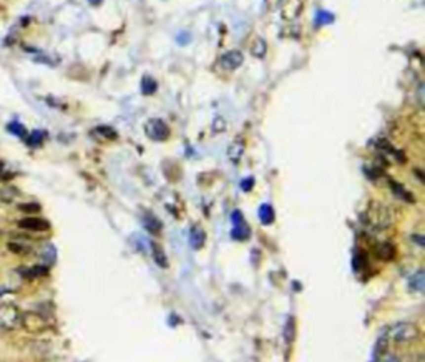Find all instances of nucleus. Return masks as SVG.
<instances>
[{
    "label": "nucleus",
    "mask_w": 425,
    "mask_h": 362,
    "mask_svg": "<svg viewBox=\"0 0 425 362\" xmlns=\"http://www.w3.org/2000/svg\"><path fill=\"white\" fill-rule=\"evenodd\" d=\"M364 219L369 228L382 231L394 224V213H392V209L389 206H386L382 203H372L369 206L367 211L364 213Z\"/></svg>",
    "instance_id": "nucleus-1"
},
{
    "label": "nucleus",
    "mask_w": 425,
    "mask_h": 362,
    "mask_svg": "<svg viewBox=\"0 0 425 362\" xmlns=\"http://www.w3.org/2000/svg\"><path fill=\"white\" fill-rule=\"evenodd\" d=\"M20 327L29 334H42L50 329V321L37 311H22Z\"/></svg>",
    "instance_id": "nucleus-2"
},
{
    "label": "nucleus",
    "mask_w": 425,
    "mask_h": 362,
    "mask_svg": "<svg viewBox=\"0 0 425 362\" xmlns=\"http://www.w3.org/2000/svg\"><path fill=\"white\" fill-rule=\"evenodd\" d=\"M22 311L15 304L3 302L0 304V329L2 331H15L20 327Z\"/></svg>",
    "instance_id": "nucleus-3"
},
{
    "label": "nucleus",
    "mask_w": 425,
    "mask_h": 362,
    "mask_svg": "<svg viewBox=\"0 0 425 362\" xmlns=\"http://www.w3.org/2000/svg\"><path fill=\"white\" fill-rule=\"evenodd\" d=\"M387 336H389L392 341L399 342V344H405V342H412L415 339H419L420 331L412 322H399L389 329Z\"/></svg>",
    "instance_id": "nucleus-4"
},
{
    "label": "nucleus",
    "mask_w": 425,
    "mask_h": 362,
    "mask_svg": "<svg viewBox=\"0 0 425 362\" xmlns=\"http://www.w3.org/2000/svg\"><path fill=\"white\" fill-rule=\"evenodd\" d=\"M145 133H146V136L153 141H164L170 138L171 131H170V126H168L161 118H152V120L146 121Z\"/></svg>",
    "instance_id": "nucleus-5"
},
{
    "label": "nucleus",
    "mask_w": 425,
    "mask_h": 362,
    "mask_svg": "<svg viewBox=\"0 0 425 362\" xmlns=\"http://www.w3.org/2000/svg\"><path fill=\"white\" fill-rule=\"evenodd\" d=\"M18 228L27 231H35V233H42V231H48L50 230V223L47 219L39 218V216H27L18 219Z\"/></svg>",
    "instance_id": "nucleus-6"
},
{
    "label": "nucleus",
    "mask_w": 425,
    "mask_h": 362,
    "mask_svg": "<svg viewBox=\"0 0 425 362\" xmlns=\"http://www.w3.org/2000/svg\"><path fill=\"white\" fill-rule=\"evenodd\" d=\"M232 224H234V228H232V238L237 241H246L251 235V230L249 226L244 223L243 216H241L239 211H234V214H232Z\"/></svg>",
    "instance_id": "nucleus-7"
},
{
    "label": "nucleus",
    "mask_w": 425,
    "mask_h": 362,
    "mask_svg": "<svg viewBox=\"0 0 425 362\" xmlns=\"http://www.w3.org/2000/svg\"><path fill=\"white\" fill-rule=\"evenodd\" d=\"M304 0H282L281 13L284 20H294L299 17V13L303 12Z\"/></svg>",
    "instance_id": "nucleus-8"
},
{
    "label": "nucleus",
    "mask_w": 425,
    "mask_h": 362,
    "mask_svg": "<svg viewBox=\"0 0 425 362\" xmlns=\"http://www.w3.org/2000/svg\"><path fill=\"white\" fill-rule=\"evenodd\" d=\"M219 62H221V67L225 68V70H236V68H239L243 65L244 57L239 50H231V52H226L223 55Z\"/></svg>",
    "instance_id": "nucleus-9"
},
{
    "label": "nucleus",
    "mask_w": 425,
    "mask_h": 362,
    "mask_svg": "<svg viewBox=\"0 0 425 362\" xmlns=\"http://www.w3.org/2000/svg\"><path fill=\"white\" fill-rule=\"evenodd\" d=\"M204 241H206V235H204V231L201 230V228L194 226L191 228L190 231V244L194 247V249H199V247L204 246Z\"/></svg>",
    "instance_id": "nucleus-10"
},
{
    "label": "nucleus",
    "mask_w": 425,
    "mask_h": 362,
    "mask_svg": "<svg viewBox=\"0 0 425 362\" xmlns=\"http://www.w3.org/2000/svg\"><path fill=\"white\" fill-rule=\"evenodd\" d=\"M249 50H251V53H253L256 58H263L264 55H266V52H268V45L261 39V37H256L253 42H251Z\"/></svg>",
    "instance_id": "nucleus-11"
},
{
    "label": "nucleus",
    "mask_w": 425,
    "mask_h": 362,
    "mask_svg": "<svg viewBox=\"0 0 425 362\" xmlns=\"http://www.w3.org/2000/svg\"><path fill=\"white\" fill-rule=\"evenodd\" d=\"M377 256L384 261L394 259L395 258V246L390 244V242H382V244L377 247Z\"/></svg>",
    "instance_id": "nucleus-12"
},
{
    "label": "nucleus",
    "mask_w": 425,
    "mask_h": 362,
    "mask_svg": "<svg viewBox=\"0 0 425 362\" xmlns=\"http://www.w3.org/2000/svg\"><path fill=\"white\" fill-rule=\"evenodd\" d=\"M18 196V190L12 185H5L0 188V201L2 203H12L13 200H17Z\"/></svg>",
    "instance_id": "nucleus-13"
},
{
    "label": "nucleus",
    "mask_w": 425,
    "mask_h": 362,
    "mask_svg": "<svg viewBox=\"0 0 425 362\" xmlns=\"http://www.w3.org/2000/svg\"><path fill=\"white\" fill-rule=\"evenodd\" d=\"M43 140H45V131L42 130H35V131H32L30 135L25 136V143L29 145L30 148H39V146L43 143Z\"/></svg>",
    "instance_id": "nucleus-14"
},
{
    "label": "nucleus",
    "mask_w": 425,
    "mask_h": 362,
    "mask_svg": "<svg viewBox=\"0 0 425 362\" xmlns=\"http://www.w3.org/2000/svg\"><path fill=\"white\" fill-rule=\"evenodd\" d=\"M243 151H244V146L241 141H234L230 150H228V157H230V160L232 163H237L241 160V157H243Z\"/></svg>",
    "instance_id": "nucleus-15"
},
{
    "label": "nucleus",
    "mask_w": 425,
    "mask_h": 362,
    "mask_svg": "<svg viewBox=\"0 0 425 362\" xmlns=\"http://www.w3.org/2000/svg\"><path fill=\"white\" fill-rule=\"evenodd\" d=\"M424 284H425V274H424V271H419V273H415L412 278H410L409 286H410V289H414L417 292H422L424 291Z\"/></svg>",
    "instance_id": "nucleus-16"
},
{
    "label": "nucleus",
    "mask_w": 425,
    "mask_h": 362,
    "mask_svg": "<svg viewBox=\"0 0 425 362\" xmlns=\"http://www.w3.org/2000/svg\"><path fill=\"white\" fill-rule=\"evenodd\" d=\"M48 273V268L47 266H34L30 269H22V274L27 278V279H32V278H39V276H45Z\"/></svg>",
    "instance_id": "nucleus-17"
},
{
    "label": "nucleus",
    "mask_w": 425,
    "mask_h": 362,
    "mask_svg": "<svg viewBox=\"0 0 425 362\" xmlns=\"http://www.w3.org/2000/svg\"><path fill=\"white\" fill-rule=\"evenodd\" d=\"M259 219L263 224H271L274 221V209L269 204H263L259 208Z\"/></svg>",
    "instance_id": "nucleus-18"
},
{
    "label": "nucleus",
    "mask_w": 425,
    "mask_h": 362,
    "mask_svg": "<svg viewBox=\"0 0 425 362\" xmlns=\"http://www.w3.org/2000/svg\"><path fill=\"white\" fill-rule=\"evenodd\" d=\"M390 188H392V191H394V193H395L397 196H399V198L405 200V201H409V203H412V201H414V195H410L404 186L399 185V183L390 181Z\"/></svg>",
    "instance_id": "nucleus-19"
},
{
    "label": "nucleus",
    "mask_w": 425,
    "mask_h": 362,
    "mask_svg": "<svg viewBox=\"0 0 425 362\" xmlns=\"http://www.w3.org/2000/svg\"><path fill=\"white\" fill-rule=\"evenodd\" d=\"M145 228H146L148 231H152V233H158L159 230H161V223H159L152 213H146V216H145Z\"/></svg>",
    "instance_id": "nucleus-20"
},
{
    "label": "nucleus",
    "mask_w": 425,
    "mask_h": 362,
    "mask_svg": "<svg viewBox=\"0 0 425 362\" xmlns=\"http://www.w3.org/2000/svg\"><path fill=\"white\" fill-rule=\"evenodd\" d=\"M156 81H155L152 77H145L143 81H141V91L145 95H153L156 91Z\"/></svg>",
    "instance_id": "nucleus-21"
},
{
    "label": "nucleus",
    "mask_w": 425,
    "mask_h": 362,
    "mask_svg": "<svg viewBox=\"0 0 425 362\" xmlns=\"http://www.w3.org/2000/svg\"><path fill=\"white\" fill-rule=\"evenodd\" d=\"M7 130L10 131L12 135L18 136V138H25V136H27V130H25V126H24V125H20V123H18V121H12V123H8Z\"/></svg>",
    "instance_id": "nucleus-22"
},
{
    "label": "nucleus",
    "mask_w": 425,
    "mask_h": 362,
    "mask_svg": "<svg viewBox=\"0 0 425 362\" xmlns=\"http://www.w3.org/2000/svg\"><path fill=\"white\" fill-rule=\"evenodd\" d=\"M95 135H100V136H103V138H107V140H115L116 138V131L113 130V128H110V126L95 128Z\"/></svg>",
    "instance_id": "nucleus-23"
},
{
    "label": "nucleus",
    "mask_w": 425,
    "mask_h": 362,
    "mask_svg": "<svg viewBox=\"0 0 425 362\" xmlns=\"http://www.w3.org/2000/svg\"><path fill=\"white\" fill-rule=\"evenodd\" d=\"M153 254H155V261H156L161 268H168V259L164 258L163 249H159L158 246H153Z\"/></svg>",
    "instance_id": "nucleus-24"
},
{
    "label": "nucleus",
    "mask_w": 425,
    "mask_h": 362,
    "mask_svg": "<svg viewBox=\"0 0 425 362\" xmlns=\"http://www.w3.org/2000/svg\"><path fill=\"white\" fill-rule=\"evenodd\" d=\"M334 20V17H332V13H329V12H317V18H316V22H317V25H324V24H331V22Z\"/></svg>",
    "instance_id": "nucleus-25"
},
{
    "label": "nucleus",
    "mask_w": 425,
    "mask_h": 362,
    "mask_svg": "<svg viewBox=\"0 0 425 362\" xmlns=\"http://www.w3.org/2000/svg\"><path fill=\"white\" fill-rule=\"evenodd\" d=\"M226 130V121L223 120V118H216V120L213 121V131L214 133H223Z\"/></svg>",
    "instance_id": "nucleus-26"
},
{
    "label": "nucleus",
    "mask_w": 425,
    "mask_h": 362,
    "mask_svg": "<svg viewBox=\"0 0 425 362\" xmlns=\"http://www.w3.org/2000/svg\"><path fill=\"white\" fill-rule=\"evenodd\" d=\"M292 337H294V321L289 319V321H287V324H286V341H287V344L291 342Z\"/></svg>",
    "instance_id": "nucleus-27"
},
{
    "label": "nucleus",
    "mask_w": 425,
    "mask_h": 362,
    "mask_svg": "<svg viewBox=\"0 0 425 362\" xmlns=\"http://www.w3.org/2000/svg\"><path fill=\"white\" fill-rule=\"evenodd\" d=\"M18 209L27 211V213H34V211H40V206L35 204V203H24V204L18 206Z\"/></svg>",
    "instance_id": "nucleus-28"
},
{
    "label": "nucleus",
    "mask_w": 425,
    "mask_h": 362,
    "mask_svg": "<svg viewBox=\"0 0 425 362\" xmlns=\"http://www.w3.org/2000/svg\"><path fill=\"white\" fill-rule=\"evenodd\" d=\"M253 185H254L253 178H246V180L241 181V186H243V190H244V191H249L251 188H253Z\"/></svg>",
    "instance_id": "nucleus-29"
},
{
    "label": "nucleus",
    "mask_w": 425,
    "mask_h": 362,
    "mask_svg": "<svg viewBox=\"0 0 425 362\" xmlns=\"http://www.w3.org/2000/svg\"><path fill=\"white\" fill-rule=\"evenodd\" d=\"M282 3V0H266V5H268V8H276V7H279Z\"/></svg>",
    "instance_id": "nucleus-30"
},
{
    "label": "nucleus",
    "mask_w": 425,
    "mask_h": 362,
    "mask_svg": "<svg viewBox=\"0 0 425 362\" xmlns=\"http://www.w3.org/2000/svg\"><path fill=\"white\" fill-rule=\"evenodd\" d=\"M2 169H3V163L0 161V171H2Z\"/></svg>",
    "instance_id": "nucleus-31"
}]
</instances>
